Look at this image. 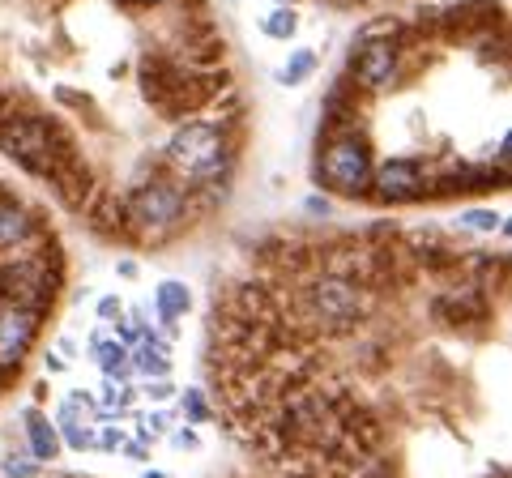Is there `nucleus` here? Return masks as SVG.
<instances>
[{"label": "nucleus", "instance_id": "nucleus-31", "mask_svg": "<svg viewBox=\"0 0 512 478\" xmlns=\"http://www.w3.org/2000/svg\"><path fill=\"white\" fill-rule=\"evenodd\" d=\"M491 478H508V474H491Z\"/></svg>", "mask_w": 512, "mask_h": 478}, {"label": "nucleus", "instance_id": "nucleus-25", "mask_svg": "<svg viewBox=\"0 0 512 478\" xmlns=\"http://www.w3.org/2000/svg\"><path fill=\"white\" fill-rule=\"evenodd\" d=\"M99 316H103V321H120V299H103Z\"/></svg>", "mask_w": 512, "mask_h": 478}, {"label": "nucleus", "instance_id": "nucleus-1", "mask_svg": "<svg viewBox=\"0 0 512 478\" xmlns=\"http://www.w3.org/2000/svg\"><path fill=\"white\" fill-rule=\"evenodd\" d=\"M235 133L218 120H184L175 137L167 141L163 150V163L167 175L180 180L188 193L197 188H227L231 180V167H235Z\"/></svg>", "mask_w": 512, "mask_h": 478}, {"label": "nucleus", "instance_id": "nucleus-6", "mask_svg": "<svg viewBox=\"0 0 512 478\" xmlns=\"http://www.w3.org/2000/svg\"><path fill=\"white\" fill-rule=\"evenodd\" d=\"M60 291V248H43L30 252L18 261H0V299L5 304H18L26 312H39L47 321V312L56 304Z\"/></svg>", "mask_w": 512, "mask_h": 478}, {"label": "nucleus", "instance_id": "nucleus-14", "mask_svg": "<svg viewBox=\"0 0 512 478\" xmlns=\"http://www.w3.org/2000/svg\"><path fill=\"white\" fill-rule=\"evenodd\" d=\"M188 304H192V295H188V286H184V282H158L154 308H158V316H163L167 325L180 321V316L188 312Z\"/></svg>", "mask_w": 512, "mask_h": 478}, {"label": "nucleus", "instance_id": "nucleus-8", "mask_svg": "<svg viewBox=\"0 0 512 478\" xmlns=\"http://www.w3.org/2000/svg\"><path fill=\"white\" fill-rule=\"evenodd\" d=\"M56 235L43 227V218L30 210L26 201H5L0 210V261H18V257H30V252H43L52 248Z\"/></svg>", "mask_w": 512, "mask_h": 478}, {"label": "nucleus", "instance_id": "nucleus-21", "mask_svg": "<svg viewBox=\"0 0 512 478\" xmlns=\"http://www.w3.org/2000/svg\"><path fill=\"white\" fill-rule=\"evenodd\" d=\"M56 99H60V103H73L77 111H90V107H94L90 94H77V90H69V86H60V90H56Z\"/></svg>", "mask_w": 512, "mask_h": 478}, {"label": "nucleus", "instance_id": "nucleus-3", "mask_svg": "<svg viewBox=\"0 0 512 478\" xmlns=\"http://www.w3.org/2000/svg\"><path fill=\"white\" fill-rule=\"evenodd\" d=\"M120 210L124 235L141 239V244H163L192 218V193L171 175H150L120 197Z\"/></svg>", "mask_w": 512, "mask_h": 478}, {"label": "nucleus", "instance_id": "nucleus-11", "mask_svg": "<svg viewBox=\"0 0 512 478\" xmlns=\"http://www.w3.org/2000/svg\"><path fill=\"white\" fill-rule=\"evenodd\" d=\"M39 329H43L39 312H26V308L5 304V299H0V376H9V372L22 368V359L30 355Z\"/></svg>", "mask_w": 512, "mask_h": 478}, {"label": "nucleus", "instance_id": "nucleus-5", "mask_svg": "<svg viewBox=\"0 0 512 478\" xmlns=\"http://www.w3.org/2000/svg\"><path fill=\"white\" fill-rule=\"evenodd\" d=\"M372 171H376V158H372V141H367L363 129H346V133H333L320 141V154H316L320 188L359 201L372 188Z\"/></svg>", "mask_w": 512, "mask_h": 478}, {"label": "nucleus", "instance_id": "nucleus-7", "mask_svg": "<svg viewBox=\"0 0 512 478\" xmlns=\"http://www.w3.org/2000/svg\"><path fill=\"white\" fill-rule=\"evenodd\" d=\"M419 35H393V39H355L346 60V82L359 94H380L397 82L406 65V43Z\"/></svg>", "mask_w": 512, "mask_h": 478}, {"label": "nucleus", "instance_id": "nucleus-13", "mask_svg": "<svg viewBox=\"0 0 512 478\" xmlns=\"http://www.w3.org/2000/svg\"><path fill=\"white\" fill-rule=\"evenodd\" d=\"M22 427H26V440H30V457L35 461H52L60 453V432L52 427L43 410H26L22 414Z\"/></svg>", "mask_w": 512, "mask_h": 478}, {"label": "nucleus", "instance_id": "nucleus-12", "mask_svg": "<svg viewBox=\"0 0 512 478\" xmlns=\"http://www.w3.org/2000/svg\"><path fill=\"white\" fill-rule=\"evenodd\" d=\"M47 184H52V193H56L64 205H69V210H86V205L94 201V175H90V167L82 163V154L69 158V163H64Z\"/></svg>", "mask_w": 512, "mask_h": 478}, {"label": "nucleus", "instance_id": "nucleus-23", "mask_svg": "<svg viewBox=\"0 0 512 478\" xmlns=\"http://www.w3.org/2000/svg\"><path fill=\"white\" fill-rule=\"evenodd\" d=\"M99 444V449H107V453H116V449H124V432H116V427H107V432L94 440Z\"/></svg>", "mask_w": 512, "mask_h": 478}, {"label": "nucleus", "instance_id": "nucleus-19", "mask_svg": "<svg viewBox=\"0 0 512 478\" xmlns=\"http://www.w3.org/2000/svg\"><path fill=\"white\" fill-rule=\"evenodd\" d=\"M461 227H470V231H495V227H504V218L495 214V210H466V214H461Z\"/></svg>", "mask_w": 512, "mask_h": 478}, {"label": "nucleus", "instance_id": "nucleus-4", "mask_svg": "<svg viewBox=\"0 0 512 478\" xmlns=\"http://www.w3.org/2000/svg\"><path fill=\"white\" fill-rule=\"evenodd\" d=\"M0 154L13 158V163L22 171H30L35 180H52L69 158H77V146L52 116L18 107L5 124H0Z\"/></svg>", "mask_w": 512, "mask_h": 478}, {"label": "nucleus", "instance_id": "nucleus-29", "mask_svg": "<svg viewBox=\"0 0 512 478\" xmlns=\"http://www.w3.org/2000/svg\"><path fill=\"white\" fill-rule=\"evenodd\" d=\"M5 201H9V193H5V184H0V210H5Z\"/></svg>", "mask_w": 512, "mask_h": 478}, {"label": "nucleus", "instance_id": "nucleus-2", "mask_svg": "<svg viewBox=\"0 0 512 478\" xmlns=\"http://www.w3.org/2000/svg\"><path fill=\"white\" fill-rule=\"evenodd\" d=\"M231 86L227 69H184L175 65L171 56H146L141 60V94H146V103L158 107V116L167 120H188L192 111L218 103V94Z\"/></svg>", "mask_w": 512, "mask_h": 478}, {"label": "nucleus", "instance_id": "nucleus-22", "mask_svg": "<svg viewBox=\"0 0 512 478\" xmlns=\"http://www.w3.org/2000/svg\"><path fill=\"white\" fill-rule=\"evenodd\" d=\"M5 474L9 478H26V474H35V461H30V457H9L5 461Z\"/></svg>", "mask_w": 512, "mask_h": 478}, {"label": "nucleus", "instance_id": "nucleus-30", "mask_svg": "<svg viewBox=\"0 0 512 478\" xmlns=\"http://www.w3.org/2000/svg\"><path fill=\"white\" fill-rule=\"evenodd\" d=\"M146 478H167V474H154V470H150V474H146Z\"/></svg>", "mask_w": 512, "mask_h": 478}, {"label": "nucleus", "instance_id": "nucleus-28", "mask_svg": "<svg viewBox=\"0 0 512 478\" xmlns=\"http://www.w3.org/2000/svg\"><path fill=\"white\" fill-rule=\"evenodd\" d=\"M308 210H312V214H325V210H329V201H320V197H312V201H308Z\"/></svg>", "mask_w": 512, "mask_h": 478}, {"label": "nucleus", "instance_id": "nucleus-16", "mask_svg": "<svg viewBox=\"0 0 512 478\" xmlns=\"http://www.w3.org/2000/svg\"><path fill=\"white\" fill-rule=\"evenodd\" d=\"M128 368H137V372H146V376H167L171 372V359H167V350L146 338V346H133L128 350Z\"/></svg>", "mask_w": 512, "mask_h": 478}, {"label": "nucleus", "instance_id": "nucleus-10", "mask_svg": "<svg viewBox=\"0 0 512 478\" xmlns=\"http://www.w3.org/2000/svg\"><path fill=\"white\" fill-rule=\"evenodd\" d=\"M431 316L448 329H478V325L491 321V299H487L483 286L457 278L448 291H440L431 299Z\"/></svg>", "mask_w": 512, "mask_h": 478}, {"label": "nucleus", "instance_id": "nucleus-20", "mask_svg": "<svg viewBox=\"0 0 512 478\" xmlns=\"http://www.w3.org/2000/svg\"><path fill=\"white\" fill-rule=\"evenodd\" d=\"M184 410H188V419H192V423H205V419H210V406H205V397H201L197 389L184 393Z\"/></svg>", "mask_w": 512, "mask_h": 478}, {"label": "nucleus", "instance_id": "nucleus-9", "mask_svg": "<svg viewBox=\"0 0 512 478\" xmlns=\"http://www.w3.org/2000/svg\"><path fill=\"white\" fill-rule=\"evenodd\" d=\"M431 188V167L419 163V158H389L372 171V188L367 197H376L384 205H397V201H423Z\"/></svg>", "mask_w": 512, "mask_h": 478}, {"label": "nucleus", "instance_id": "nucleus-32", "mask_svg": "<svg viewBox=\"0 0 512 478\" xmlns=\"http://www.w3.org/2000/svg\"><path fill=\"white\" fill-rule=\"evenodd\" d=\"M342 5H346V0H342Z\"/></svg>", "mask_w": 512, "mask_h": 478}, {"label": "nucleus", "instance_id": "nucleus-27", "mask_svg": "<svg viewBox=\"0 0 512 478\" xmlns=\"http://www.w3.org/2000/svg\"><path fill=\"white\" fill-rule=\"evenodd\" d=\"M175 444H180V449H197V436H192V432H180V436H175Z\"/></svg>", "mask_w": 512, "mask_h": 478}, {"label": "nucleus", "instance_id": "nucleus-17", "mask_svg": "<svg viewBox=\"0 0 512 478\" xmlns=\"http://www.w3.org/2000/svg\"><path fill=\"white\" fill-rule=\"evenodd\" d=\"M312 69H316V52H295V56L282 65L278 86H303V82L312 77Z\"/></svg>", "mask_w": 512, "mask_h": 478}, {"label": "nucleus", "instance_id": "nucleus-18", "mask_svg": "<svg viewBox=\"0 0 512 478\" xmlns=\"http://www.w3.org/2000/svg\"><path fill=\"white\" fill-rule=\"evenodd\" d=\"M261 30H265L269 39H291L295 30H299V18H295V9H291V5H278L274 13H265Z\"/></svg>", "mask_w": 512, "mask_h": 478}, {"label": "nucleus", "instance_id": "nucleus-24", "mask_svg": "<svg viewBox=\"0 0 512 478\" xmlns=\"http://www.w3.org/2000/svg\"><path fill=\"white\" fill-rule=\"evenodd\" d=\"M13 111H18V94H13V90H0V124H5Z\"/></svg>", "mask_w": 512, "mask_h": 478}, {"label": "nucleus", "instance_id": "nucleus-15", "mask_svg": "<svg viewBox=\"0 0 512 478\" xmlns=\"http://www.w3.org/2000/svg\"><path fill=\"white\" fill-rule=\"evenodd\" d=\"M90 355L94 359H99V368L111 376V380H124L128 372H133V368H128V350L120 346V342H107V338H94L90 342Z\"/></svg>", "mask_w": 512, "mask_h": 478}, {"label": "nucleus", "instance_id": "nucleus-26", "mask_svg": "<svg viewBox=\"0 0 512 478\" xmlns=\"http://www.w3.org/2000/svg\"><path fill=\"white\" fill-rule=\"evenodd\" d=\"M128 9H154V5H167V0H124Z\"/></svg>", "mask_w": 512, "mask_h": 478}]
</instances>
